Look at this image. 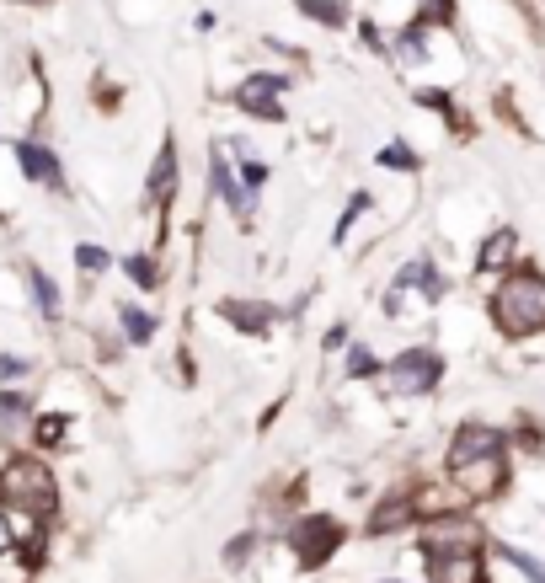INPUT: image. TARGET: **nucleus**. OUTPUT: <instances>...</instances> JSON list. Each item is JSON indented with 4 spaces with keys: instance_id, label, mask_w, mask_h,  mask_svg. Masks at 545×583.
Instances as JSON below:
<instances>
[{
    "instance_id": "32",
    "label": "nucleus",
    "mask_w": 545,
    "mask_h": 583,
    "mask_svg": "<svg viewBox=\"0 0 545 583\" xmlns=\"http://www.w3.org/2000/svg\"><path fill=\"white\" fill-rule=\"evenodd\" d=\"M342 343H348V327H342V321H337V327L326 332V348H342Z\"/></svg>"
},
{
    "instance_id": "5",
    "label": "nucleus",
    "mask_w": 545,
    "mask_h": 583,
    "mask_svg": "<svg viewBox=\"0 0 545 583\" xmlns=\"http://www.w3.org/2000/svg\"><path fill=\"white\" fill-rule=\"evenodd\" d=\"M449 477H455V487H460L471 503L503 498V487H508V450H492V455L465 460V466H449Z\"/></svg>"
},
{
    "instance_id": "19",
    "label": "nucleus",
    "mask_w": 545,
    "mask_h": 583,
    "mask_svg": "<svg viewBox=\"0 0 545 583\" xmlns=\"http://www.w3.org/2000/svg\"><path fill=\"white\" fill-rule=\"evenodd\" d=\"M369 209H375V198H369V193H353V198H348V209H342V220H337V230H332V241H337V247L348 241V230H353L358 220H364Z\"/></svg>"
},
{
    "instance_id": "25",
    "label": "nucleus",
    "mask_w": 545,
    "mask_h": 583,
    "mask_svg": "<svg viewBox=\"0 0 545 583\" xmlns=\"http://www.w3.org/2000/svg\"><path fill=\"white\" fill-rule=\"evenodd\" d=\"M75 268H81V273H102L107 268V252L97 247V241H81V247H75Z\"/></svg>"
},
{
    "instance_id": "17",
    "label": "nucleus",
    "mask_w": 545,
    "mask_h": 583,
    "mask_svg": "<svg viewBox=\"0 0 545 583\" xmlns=\"http://www.w3.org/2000/svg\"><path fill=\"white\" fill-rule=\"evenodd\" d=\"M294 6H300L310 22H321V27H342V22H348V6H342V0H294Z\"/></svg>"
},
{
    "instance_id": "13",
    "label": "nucleus",
    "mask_w": 545,
    "mask_h": 583,
    "mask_svg": "<svg viewBox=\"0 0 545 583\" xmlns=\"http://www.w3.org/2000/svg\"><path fill=\"white\" fill-rule=\"evenodd\" d=\"M171 193H177V145H161V150H155V166H150V188H145V198H150V204L155 209H161V204H171Z\"/></svg>"
},
{
    "instance_id": "6",
    "label": "nucleus",
    "mask_w": 545,
    "mask_h": 583,
    "mask_svg": "<svg viewBox=\"0 0 545 583\" xmlns=\"http://www.w3.org/2000/svg\"><path fill=\"white\" fill-rule=\"evenodd\" d=\"M476 546H481V525L471 514L433 509L423 519V551H428V557H444V551H476Z\"/></svg>"
},
{
    "instance_id": "16",
    "label": "nucleus",
    "mask_w": 545,
    "mask_h": 583,
    "mask_svg": "<svg viewBox=\"0 0 545 583\" xmlns=\"http://www.w3.org/2000/svg\"><path fill=\"white\" fill-rule=\"evenodd\" d=\"M209 182H214V193L225 198L230 209H236V220H246V209L257 204V198H246V188L236 177H230V166H225V156H209Z\"/></svg>"
},
{
    "instance_id": "21",
    "label": "nucleus",
    "mask_w": 545,
    "mask_h": 583,
    "mask_svg": "<svg viewBox=\"0 0 545 583\" xmlns=\"http://www.w3.org/2000/svg\"><path fill=\"white\" fill-rule=\"evenodd\" d=\"M33 295H38V311L54 321V316H59V289H54V279H49L43 268H33Z\"/></svg>"
},
{
    "instance_id": "23",
    "label": "nucleus",
    "mask_w": 545,
    "mask_h": 583,
    "mask_svg": "<svg viewBox=\"0 0 545 583\" xmlns=\"http://www.w3.org/2000/svg\"><path fill=\"white\" fill-rule=\"evenodd\" d=\"M380 166H391V172H417L423 161L412 156V145H401V140H396V145H385V150H380Z\"/></svg>"
},
{
    "instance_id": "9",
    "label": "nucleus",
    "mask_w": 545,
    "mask_h": 583,
    "mask_svg": "<svg viewBox=\"0 0 545 583\" xmlns=\"http://www.w3.org/2000/svg\"><path fill=\"white\" fill-rule=\"evenodd\" d=\"M492 450H503V428H492V423H460L455 439H449V466H465V460L492 455Z\"/></svg>"
},
{
    "instance_id": "29",
    "label": "nucleus",
    "mask_w": 545,
    "mask_h": 583,
    "mask_svg": "<svg viewBox=\"0 0 545 583\" xmlns=\"http://www.w3.org/2000/svg\"><path fill=\"white\" fill-rule=\"evenodd\" d=\"M252 551H257V535H236V541L225 546V562H230V567H241L246 557H252Z\"/></svg>"
},
{
    "instance_id": "30",
    "label": "nucleus",
    "mask_w": 545,
    "mask_h": 583,
    "mask_svg": "<svg viewBox=\"0 0 545 583\" xmlns=\"http://www.w3.org/2000/svg\"><path fill=\"white\" fill-rule=\"evenodd\" d=\"M27 418V396H0V423H22Z\"/></svg>"
},
{
    "instance_id": "1",
    "label": "nucleus",
    "mask_w": 545,
    "mask_h": 583,
    "mask_svg": "<svg viewBox=\"0 0 545 583\" xmlns=\"http://www.w3.org/2000/svg\"><path fill=\"white\" fill-rule=\"evenodd\" d=\"M487 311H492V327L508 343H524V337L545 332V273L540 268H508L492 289Z\"/></svg>"
},
{
    "instance_id": "12",
    "label": "nucleus",
    "mask_w": 545,
    "mask_h": 583,
    "mask_svg": "<svg viewBox=\"0 0 545 583\" xmlns=\"http://www.w3.org/2000/svg\"><path fill=\"white\" fill-rule=\"evenodd\" d=\"M423 519V509H417V498H407V493H396V498H385L375 514L364 519V530L369 535H396V530H407V525H417Z\"/></svg>"
},
{
    "instance_id": "27",
    "label": "nucleus",
    "mask_w": 545,
    "mask_h": 583,
    "mask_svg": "<svg viewBox=\"0 0 545 583\" xmlns=\"http://www.w3.org/2000/svg\"><path fill=\"white\" fill-rule=\"evenodd\" d=\"M503 557H508L513 567H519V573H524L529 583H545V567H540L535 557H529V551H519V546H508V551H503Z\"/></svg>"
},
{
    "instance_id": "2",
    "label": "nucleus",
    "mask_w": 545,
    "mask_h": 583,
    "mask_svg": "<svg viewBox=\"0 0 545 583\" xmlns=\"http://www.w3.org/2000/svg\"><path fill=\"white\" fill-rule=\"evenodd\" d=\"M0 503H6V509H27V514L49 519L54 503H59L54 471L43 466V460H11V466L0 471Z\"/></svg>"
},
{
    "instance_id": "7",
    "label": "nucleus",
    "mask_w": 545,
    "mask_h": 583,
    "mask_svg": "<svg viewBox=\"0 0 545 583\" xmlns=\"http://www.w3.org/2000/svg\"><path fill=\"white\" fill-rule=\"evenodd\" d=\"M294 81L289 75H273V70H262V75H252L241 91H236V107L241 113H252V118H262V124H284V91H289Z\"/></svg>"
},
{
    "instance_id": "14",
    "label": "nucleus",
    "mask_w": 545,
    "mask_h": 583,
    "mask_svg": "<svg viewBox=\"0 0 545 583\" xmlns=\"http://www.w3.org/2000/svg\"><path fill=\"white\" fill-rule=\"evenodd\" d=\"M513 257H519V230H492L487 247H481V257H476V268L481 273H508Z\"/></svg>"
},
{
    "instance_id": "20",
    "label": "nucleus",
    "mask_w": 545,
    "mask_h": 583,
    "mask_svg": "<svg viewBox=\"0 0 545 583\" xmlns=\"http://www.w3.org/2000/svg\"><path fill=\"white\" fill-rule=\"evenodd\" d=\"M449 22H455V0H423L412 27H423V33H428V27H449Z\"/></svg>"
},
{
    "instance_id": "22",
    "label": "nucleus",
    "mask_w": 545,
    "mask_h": 583,
    "mask_svg": "<svg viewBox=\"0 0 545 583\" xmlns=\"http://www.w3.org/2000/svg\"><path fill=\"white\" fill-rule=\"evenodd\" d=\"M123 273H129L139 289H155V284H161V268H155V257H123Z\"/></svg>"
},
{
    "instance_id": "15",
    "label": "nucleus",
    "mask_w": 545,
    "mask_h": 583,
    "mask_svg": "<svg viewBox=\"0 0 545 583\" xmlns=\"http://www.w3.org/2000/svg\"><path fill=\"white\" fill-rule=\"evenodd\" d=\"M17 161H22V172L33 177V182H43V188H59V182H65L59 161H54L43 145H33V140H22V145H17Z\"/></svg>"
},
{
    "instance_id": "10",
    "label": "nucleus",
    "mask_w": 545,
    "mask_h": 583,
    "mask_svg": "<svg viewBox=\"0 0 545 583\" xmlns=\"http://www.w3.org/2000/svg\"><path fill=\"white\" fill-rule=\"evenodd\" d=\"M428 583H487V562L481 551H444L428 557Z\"/></svg>"
},
{
    "instance_id": "24",
    "label": "nucleus",
    "mask_w": 545,
    "mask_h": 583,
    "mask_svg": "<svg viewBox=\"0 0 545 583\" xmlns=\"http://www.w3.org/2000/svg\"><path fill=\"white\" fill-rule=\"evenodd\" d=\"M375 370H380V359L369 354L364 343H353V348H348V375H353V380H364V375H375Z\"/></svg>"
},
{
    "instance_id": "3",
    "label": "nucleus",
    "mask_w": 545,
    "mask_h": 583,
    "mask_svg": "<svg viewBox=\"0 0 545 583\" xmlns=\"http://www.w3.org/2000/svg\"><path fill=\"white\" fill-rule=\"evenodd\" d=\"M342 546V519L337 514H300L289 525V551L300 567H321L332 562V551Z\"/></svg>"
},
{
    "instance_id": "31",
    "label": "nucleus",
    "mask_w": 545,
    "mask_h": 583,
    "mask_svg": "<svg viewBox=\"0 0 545 583\" xmlns=\"http://www.w3.org/2000/svg\"><path fill=\"white\" fill-rule=\"evenodd\" d=\"M22 375H27V364H22V359H11V354L0 359V380H6V386H11V380H22Z\"/></svg>"
},
{
    "instance_id": "18",
    "label": "nucleus",
    "mask_w": 545,
    "mask_h": 583,
    "mask_svg": "<svg viewBox=\"0 0 545 583\" xmlns=\"http://www.w3.org/2000/svg\"><path fill=\"white\" fill-rule=\"evenodd\" d=\"M118 321H123V332H129V343H150V337H155V316L139 311V305H123Z\"/></svg>"
},
{
    "instance_id": "8",
    "label": "nucleus",
    "mask_w": 545,
    "mask_h": 583,
    "mask_svg": "<svg viewBox=\"0 0 545 583\" xmlns=\"http://www.w3.org/2000/svg\"><path fill=\"white\" fill-rule=\"evenodd\" d=\"M412 289H423V300H444V273H439V263L433 257H417V263H407L396 273V284H391V300H385V316H396L401 311V300L412 295Z\"/></svg>"
},
{
    "instance_id": "11",
    "label": "nucleus",
    "mask_w": 545,
    "mask_h": 583,
    "mask_svg": "<svg viewBox=\"0 0 545 583\" xmlns=\"http://www.w3.org/2000/svg\"><path fill=\"white\" fill-rule=\"evenodd\" d=\"M220 316H225L241 337H268L273 321H278V311H273L268 300H220Z\"/></svg>"
},
{
    "instance_id": "28",
    "label": "nucleus",
    "mask_w": 545,
    "mask_h": 583,
    "mask_svg": "<svg viewBox=\"0 0 545 583\" xmlns=\"http://www.w3.org/2000/svg\"><path fill=\"white\" fill-rule=\"evenodd\" d=\"M262 182H268V166H262V161H252V156H246V161H241V188H246V193H252V198H257V188H262Z\"/></svg>"
},
{
    "instance_id": "33",
    "label": "nucleus",
    "mask_w": 545,
    "mask_h": 583,
    "mask_svg": "<svg viewBox=\"0 0 545 583\" xmlns=\"http://www.w3.org/2000/svg\"><path fill=\"white\" fill-rule=\"evenodd\" d=\"M11 551V525H6V514H0V557Z\"/></svg>"
},
{
    "instance_id": "4",
    "label": "nucleus",
    "mask_w": 545,
    "mask_h": 583,
    "mask_svg": "<svg viewBox=\"0 0 545 583\" xmlns=\"http://www.w3.org/2000/svg\"><path fill=\"white\" fill-rule=\"evenodd\" d=\"M439 380H444V359L433 348H407V354H396L385 364V391L391 396H423Z\"/></svg>"
},
{
    "instance_id": "26",
    "label": "nucleus",
    "mask_w": 545,
    "mask_h": 583,
    "mask_svg": "<svg viewBox=\"0 0 545 583\" xmlns=\"http://www.w3.org/2000/svg\"><path fill=\"white\" fill-rule=\"evenodd\" d=\"M65 423H70V418H59V412H43L38 428H33L38 444H59V439H65Z\"/></svg>"
},
{
    "instance_id": "34",
    "label": "nucleus",
    "mask_w": 545,
    "mask_h": 583,
    "mask_svg": "<svg viewBox=\"0 0 545 583\" xmlns=\"http://www.w3.org/2000/svg\"><path fill=\"white\" fill-rule=\"evenodd\" d=\"M17 6H33V0H17Z\"/></svg>"
}]
</instances>
